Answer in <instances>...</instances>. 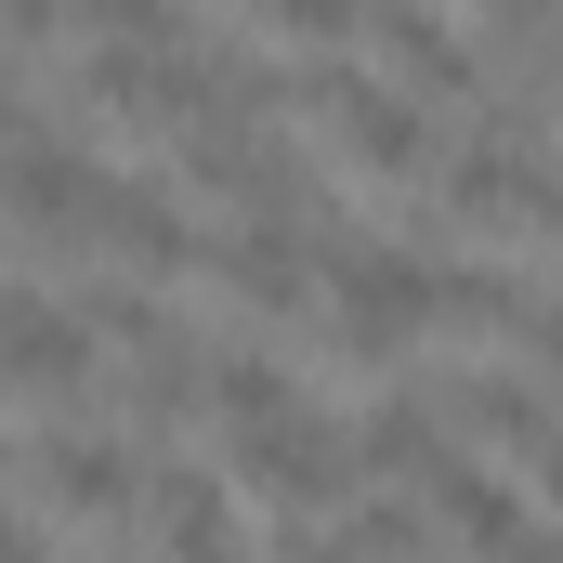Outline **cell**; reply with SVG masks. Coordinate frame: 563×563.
I'll list each match as a JSON object with an SVG mask.
<instances>
[{
    "mask_svg": "<svg viewBox=\"0 0 563 563\" xmlns=\"http://www.w3.org/2000/svg\"><path fill=\"white\" fill-rule=\"evenodd\" d=\"M432 420L485 432V445H511V459H538L551 445V380H525V367H459V380H432Z\"/></svg>",
    "mask_w": 563,
    "mask_h": 563,
    "instance_id": "8",
    "label": "cell"
},
{
    "mask_svg": "<svg viewBox=\"0 0 563 563\" xmlns=\"http://www.w3.org/2000/svg\"><path fill=\"white\" fill-rule=\"evenodd\" d=\"M144 525H157V563H236L250 551L236 485H210V472H157L144 485Z\"/></svg>",
    "mask_w": 563,
    "mask_h": 563,
    "instance_id": "10",
    "label": "cell"
},
{
    "mask_svg": "<svg viewBox=\"0 0 563 563\" xmlns=\"http://www.w3.org/2000/svg\"><path fill=\"white\" fill-rule=\"evenodd\" d=\"M92 354H106V328H92L79 301H53V288H13V301H0V380H13V394L79 407V394H92Z\"/></svg>",
    "mask_w": 563,
    "mask_h": 563,
    "instance_id": "4",
    "label": "cell"
},
{
    "mask_svg": "<svg viewBox=\"0 0 563 563\" xmlns=\"http://www.w3.org/2000/svg\"><path fill=\"white\" fill-rule=\"evenodd\" d=\"M538 106H551V119H563V79H551V92H538Z\"/></svg>",
    "mask_w": 563,
    "mask_h": 563,
    "instance_id": "16",
    "label": "cell"
},
{
    "mask_svg": "<svg viewBox=\"0 0 563 563\" xmlns=\"http://www.w3.org/2000/svg\"><path fill=\"white\" fill-rule=\"evenodd\" d=\"M288 106H314V132L341 144V170H367V184H420L432 157H445L432 106H420V92H394L380 66H354V53H328L314 79H288Z\"/></svg>",
    "mask_w": 563,
    "mask_h": 563,
    "instance_id": "1",
    "label": "cell"
},
{
    "mask_svg": "<svg viewBox=\"0 0 563 563\" xmlns=\"http://www.w3.org/2000/svg\"><path fill=\"white\" fill-rule=\"evenodd\" d=\"M432 511L472 538V563H538L551 538H538V511H525V485H498V472H472V459H445L432 472Z\"/></svg>",
    "mask_w": 563,
    "mask_h": 563,
    "instance_id": "9",
    "label": "cell"
},
{
    "mask_svg": "<svg viewBox=\"0 0 563 563\" xmlns=\"http://www.w3.org/2000/svg\"><path fill=\"white\" fill-rule=\"evenodd\" d=\"M197 407H210V420H236V432H263V420H288V407H301V380H288V354H263V341H223Z\"/></svg>",
    "mask_w": 563,
    "mask_h": 563,
    "instance_id": "12",
    "label": "cell"
},
{
    "mask_svg": "<svg viewBox=\"0 0 563 563\" xmlns=\"http://www.w3.org/2000/svg\"><path fill=\"white\" fill-rule=\"evenodd\" d=\"M236 485L314 525V511H341V498H354V432H328V407H288V420L236 432Z\"/></svg>",
    "mask_w": 563,
    "mask_h": 563,
    "instance_id": "2",
    "label": "cell"
},
{
    "mask_svg": "<svg viewBox=\"0 0 563 563\" xmlns=\"http://www.w3.org/2000/svg\"><path fill=\"white\" fill-rule=\"evenodd\" d=\"M367 53H380L394 92H445V106H485V92H498V79H485V40H472L459 13H380Z\"/></svg>",
    "mask_w": 563,
    "mask_h": 563,
    "instance_id": "7",
    "label": "cell"
},
{
    "mask_svg": "<svg viewBox=\"0 0 563 563\" xmlns=\"http://www.w3.org/2000/svg\"><path fill=\"white\" fill-rule=\"evenodd\" d=\"M288 563H367V551H354V538H301Z\"/></svg>",
    "mask_w": 563,
    "mask_h": 563,
    "instance_id": "15",
    "label": "cell"
},
{
    "mask_svg": "<svg viewBox=\"0 0 563 563\" xmlns=\"http://www.w3.org/2000/svg\"><path fill=\"white\" fill-rule=\"evenodd\" d=\"M525 341H538V367L563 380V301H538V328H525Z\"/></svg>",
    "mask_w": 563,
    "mask_h": 563,
    "instance_id": "14",
    "label": "cell"
},
{
    "mask_svg": "<svg viewBox=\"0 0 563 563\" xmlns=\"http://www.w3.org/2000/svg\"><path fill=\"white\" fill-rule=\"evenodd\" d=\"M407 472H445V432H432V394H367V432H354V485H407Z\"/></svg>",
    "mask_w": 563,
    "mask_h": 563,
    "instance_id": "11",
    "label": "cell"
},
{
    "mask_svg": "<svg viewBox=\"0 0 563 563\" xmlns=\"http://www.w3.org/2000/svg\"><path fill=\"white\" fill-rule=\"evenodd\" d=\"M538 563H563V551H538Z\"/></svg>",
    "mask_w": 563,
    "mask_h": 563,
    "instance_id": "17",
    "label": "cell"
},
{
    "mask_svg": "<svg viewBox=\"0 0 563 563\" xmlns=\"http://www.w3.org/2000/svg\"><path fill=\"white\" fill-rule=\"evenodd\" d=\"M106 250L132 263V288L197 276V263H210V236L184 223V184H157V170H106Z\"/></svg>",
    "mask_w": 563,
    "mask_h": 563,
    "instance_id": "6",
    "label": "cell"
},
{
    "mask_svg": "<svg viewBox=\"0 0 563 563\" xmlns=\"http://www.w3.org/2000/svg\"><path fill=\"white\" fill-rule=\"evenodd\" d=\"M26 485L66 511V525H119V511H144V459L119 445V432L92 420H53L40 445H26Z\"/></svg>",
    "mask_w": 563,
    "mask_h": 563,
    "instance_id": "5",
    "label": "cell"
},
{
    "mask_svg": "<svg viewBox=\"0 0 563 563\" xmlns=\"http://www.w3.org/2000/svg\"><path fill=\"white\" fill-rule=\"evenodd\" d=\"M210 276L236 288L250 314H301L314 276H328V236H314V210H236L210 236Z\"/></svg>",
    "mask_w": 563,
    "mask_h": 563,
    "instance_id": "3",
    "label": "cell"
},
{
    "mask_svg": "<svg viewBox=\"0 0 563 563\" xmlns=\"http://www.w3.org/2000/svg\"><path fill=\"white\" fill-rule=\"evenodd\" d=\"M525 485H538L525 511H551V525H563V432H551V445H538V459H525Z\"/></svg>",
    "mask_w": 563,
    "mask_h": 563,
    "instance_id": "13",
    "label": "cell"
}]
</instances>
